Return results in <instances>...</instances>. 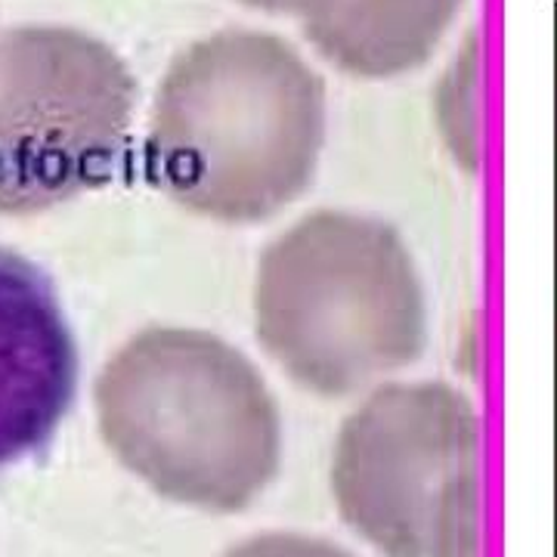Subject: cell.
<instances>
[{
    "label": "cell",
    "instance_id": "ba28073f",
    "mask_svg": "<svg viewBox=\"0 0 557 557\" xmlns=\"http://www.w3.org/2000/svg\"><path fill=\"white\" fill-rule=\"evenodd\" d=\"M478 38L471 35L465 44L461 60L453 62L440 87V124L449 139L456 159L465 171H478L480 164V109H478Z\"/></svg>",
    "mask_w": 557,
    "mask_h": 557
},
{
    "label": "cell",
    "instance_id": "9c48e42d",
    "mask_svg": "<svg viewBox=\"0 0 557 557\" xmlns=\"http://www.w3.org/2000/svg\"><path fill=\"white\" fill-rule=\"evenodd\" d=\"M223 557H354L338 545L317 536H298V533H263V536L245 539Z\"/></svg>",
    "mask_w": 557,
    "mask_h": 557
},
{
    "label": "cell",
    "instance_id": "3957f363",
    "mask_svg": "<svg viewBox=\"0 0 557 557\" xmlns=\"http://www.w3.org/2000/svg\"><path fill=\"white\" fill-rule=\"evenodd\" d=\"M255 332L295 384L319 397L357 394L424 350L416 260L381 220L307 214L260 258Z\"/></svg>",
    "mask_w": 557,
    "mask_h": 557
},
{
    "label": "cell",
    "instance_id": "277c9868",
    "mask_svg": "<svg viewBox=\"0 0 557 557\" xmlns=\"http://www.w3.org/2000/svg\"><path fill=\"white\" fill-rule=\"evenodd\" d=\"M137 78L72 25L0 32V218H25L102 186L124 156Z\"/></svg>",
    "mask_w": 557,
    "mask_h": 557
},
{
    "label": "cell",
    "instance_id": "6da1fadb",
    "mask_svg": "<svg viewBox=\"0 0 557 557\" xmlns=\"http://www.w3.org/2000/svg\"><path fill=\"white\" fill-rule=\"evenodd\" d=\"M322 143L325 81L298 47L258 28H220L168 65L146 171L193 214L258 223L304 196Z\"/></svg>",
    "mask_w": 557,
    "mask_h": 557
},
{
    "label": "cell",
    "instance_id": "30bf717a",
    "mask_svg": "<svg viewBox=\"0 0 557 557\" xmlns=\"http://www.w3.org/2000/svg\"><path fill=\"white\" fill-rule=\"evenodd\" d=\"M245 7H255V10H267V13H288V16H298L300 22L307 16H313L325 0H239Z\"/></svg>",
    "mask_w": 557,
    "mask_h": 557
},
{
    "label": "cell",
    "instance_id": "8992f818",
    "mask_svg": "<svg viewBox=\"0 0 557 557\" xmlns=\"http://www.w3.org/2000/svg\"><path fill=\"white\" fill-rule=\"evenodd\" d=\"M78 387V350L53 282L0 248V468L44 449Z\"/></svg>",
    "mask_w": 557,
    "mask_h": 557
},
{
    "label": "cell",
    "instance_id": "5b68a950",
    "mask_svg": "<svg viewBox=\"0 0 557 557\" xmlns=\"http://www.w3.org/2000/svg\"><path fill=\"white\" fill-rule=\"evenodd\" d=\"M480 480V418L443 381L384 384L341 424L332 493L384 557H434L456 496Z\"/></svg>",
    "mask_w": 557,
    "mask_h": 557
},
{
    "label": "cell",
    "instance_id": "7a4b0ae2",
    "mask_svg": "<svg viewBox=\"0 0 557 557\" xmlns=\"http://www.w3.org/2000/svg\"><path fill=\"white\" fill-rule=\"evenodd\" d=\"M106 446L159 496L242 511L276 478L282 418L260 372L199 329H146L97 379Z\"/></svg>",
    "mask_w": 557,
    "mask_h": 557
},
{
    "label": "cell",
    "instance_id": "52a82bcc",
    "mask_svg": "<svg viewBox=\"0 0 557 557\" xmlns=\"http://www.w3.org/2000/svg\"><path fill=\"white\" fill-rule=\"evenodd\" d=\"M465 0H325L300 22L322 60L354 78H394L431 60Z\"/></svg>",
    "mask_w": 557,
    "mask_h": 557
}]
</instances>
